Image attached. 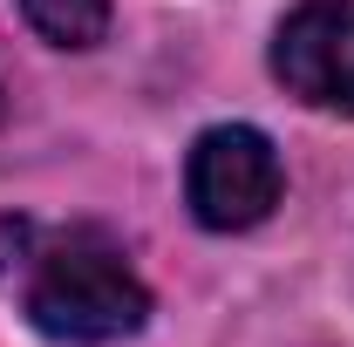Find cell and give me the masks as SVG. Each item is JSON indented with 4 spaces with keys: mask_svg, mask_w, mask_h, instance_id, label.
I'll use <instances>...</instances> for the list:
<instances>
[{
    "mask_svg": "<svg viewBox=\"0 0 354 347\" xmlns=\"http://www.w3.org/2000/svg\"><path fill=\"white\" fill-rule=\"evenodd\" d=\"M21 14L55 48H95L109 35V0H21Z\"/></svg>",
    "mask_w": 354,
    "mask_h": 347,
    "instance_id": "obj_4",
    "label": "cell"
},
{
    "mask_svg": "<svg viewBox=\"0 0 354 347\" xmlns=\"http://www.w3.org/2000/svg\"><path fill=\"white\" fill-rule=\"evenodd\" d=\"M272 75L307 109L354 116V0H300L272 35Z\"/></svg>",
    "mask_w": 354,
    "mask_h": 347,
    "instance_id": "obj_3",
    "label": "cell"
},
{
    "mask_svg": "<svg viewBox=\"0 0 354 347\" xmlns=\"http://www.w3.org/2000/svg\"><path fill=\"white\" fill-rule=\"evenodd\" d=\"M279 191H286V171H279V150L266 130L218 123L191 143L184 198H191V218L205 232H252L259 218H272Z\"/></svg>",
    "mask_w": 354,
    "mask_h": 347,
    "instance_id": "obj_2",
    "label": "cell"
},
{
    "mask_svg": "<svg viewBox=\"0 0 354 347\" xmlns=\"http://www.w3.org/2000/svg\"><path fill=\"white\" fill-rule=\"evenodd\" d=\"M0 279H21V306L48 341L109 347L150 320V286L95 225L41 232L35 218H0Z\"/></svg>",
    "mask_w": 354,
    "mask_h": 347,
    "instance_id": "obj_1",
    "label": "cell"
}]
</instances>
